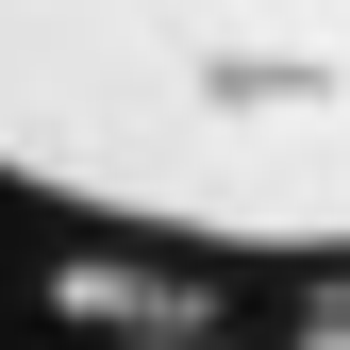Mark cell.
Masks as SVG:
<instances>
[{
  "label": "cell",
  "mask_w": 350,
  "mask_h": 350,
  "mask_svg": "<svg viewBox=\"0 0 350 350\" xmlns=\"http://www.w3.org/2000/svg\"><path fill=\"white\" fill-rule=\"evenodd\" d=\"M0 217L150 284H350V0H0Z\"/></svg>",
  "instance_id": "6da1fadb"
}]
</instances>
